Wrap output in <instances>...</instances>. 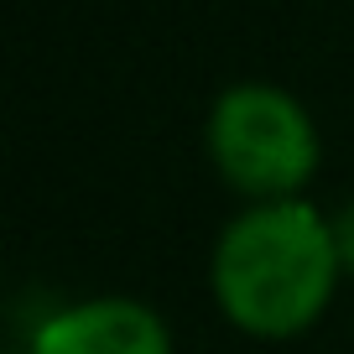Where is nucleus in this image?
<instances>
[{
  "mask_svg": "<svg viewBox=\"0 0 354 354\" xmlns=\"http://www.w3.org/2000/svg\"><path fill=\"white\" fill-rule=\"evenodd\" d=\"M344 266L333 250V214L308 198L250 203L224 224L209 261L219 313L266 344L297 339L328 313Z\"/></svg>",
  "mask_w": 354,
  "mask_h": 354,
  "instance_id": "f257e3e1",
  "label": "nucleus"
},
{
  "mask_svg": "<svg viewBox=\"0 0 354 354\" xmlns=\"http://www.w3.org/2000/svg\"><path fill=\"white\" fill-rule=\"evenodd\" d=\"M203 141H209V162L219 167V177L250 203L297 198L308 177L318 172L313 115L287 88L261 84V78L230 84L214 100Z\"/></svg>",
  "mask_w": 354,
  "mask_h": 354,
  "instance_id": "f03ea898",
  "label": "nucleus"
},
{
  "mask_svg": "<svg viewBox=\"0 0 354 354\" xmlns=\"http://www.w3.org/2000/svg\"><path fill=\"white\" fill-rule=\"evenodd\" d=\"M21 354H172V328L136 297H88L42 313Z\"/></svg>",
  "mask_w": 354,
  "mask_h": 354,
  "instance_id": "7ed1b4c3",
  "label": "nucleus"
},
{
  "mask_svg": "<svg viewBox=\"0 0 354 354\" xmlns=\"http://www.w3.org/2000/svg\"><path fill=\"white\" fill-rule=\"evenodd\" d=\"M333 250H339V266L344 277H354V198L333 214Z\"/></svg>",
  "mask_w": 354,
  "mask_h": 354,
  "instance_id": "20e7f679",
  "label": "nucleus"
}]
</instances>
